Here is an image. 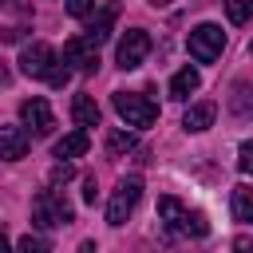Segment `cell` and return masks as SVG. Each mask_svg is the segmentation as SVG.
<instances>
[{
	"mask_svg": "<svg viewBox=\"0 0 253 253\" xmlns=\"http://www.w3.org/2000/svg\"><path fill=\"white\" fill-rule=\"evenodd\" d=\"M83 202L95 206V178H83Z\"/></svg>",
	"mask_w": 253,
	"mask_h": 253,
	"instance_id": "cell-25",
	"label": "cell"
},
{
	"mask_svg": "<svg viewBox=\"0 0 253 253\" xmlns=\"http://www.w3.org/2000/svg\"><path fill=\"white\" fill-rule=\"evenodd\" d=\"M233 249H237V253H253V241H249V237H237Z\"/></svg>",
	"mask_w": 253,
	"mask_h": 253,
	"instance_id": "cell-26",
	"label": "cell"
},
{
	"mask_svg": "<svg viewBox=\"0 0 253 253\" xmlns=\"http://www.w3.org/2000/svg\"><path fill=\"white\" fill-rule=\"evenodd\" d=\"M63 63H71L75 71H95L99 67V43H91L87 36H75L63 43Z\"/></svg>",
	"mask_w": 253,
	"mask_h": 253,
	"instance_id": "cell-8",
	"label": "cell"
},
{
	"mask_svg": "<svg viewBox=\"0 0 253 253\" xmlns=\"http://www.w3.org/2000/svg\"><path fill=\"white\" fill-rule=\"evenodd\" d=\"M32 221L40 229H55V225H67L71 221V206L55 194V190H40L32 198Z\"/></svg>",
	"mask_w": 253,
	"mask_h": 253,
	"instance_id": "cell-3",
	"label": "cell"
},
{
	"mask_svg": "<svg viewBox=\"0 0 253 253\" xmlns=\"http://www.w3.org/2000/svg\"><path fill=\"white\" fill-rule=\"evenodd\" d=\"M158 217H162L170 229H178V233H194V237H206V233H210L206 213L182 206L178 198H158Z\"/></svg>",
	"mask_w": 253,
	"mask_h": 253,
	"instance_id": "cell-1",
	"label": "cell"
},
{
	"mask_svg": "<svg viewBox=\"0 0 253 253\" xmlns=\"http://www.w3.org/2000/svg\"><path fill=\"white\" fill-rule=\"evenodd\" d=\"M67 79H71V71H67V67H59V63H55V71L47 75V83H51V87H67Z\"/></svg>",
	"mask_w": 253,
	"mask_h": 253,
	"instance_id": "cell-24",
	"label": "cell"
},
{
	"mask_svg": "<svg viewBox=\"0 0 253 253\" xmlns=\"http://www.w3.org/2000/svg\"><path fill=\"white\" fill-rule=\"evenodd\" d=\"M75 170H71V162H55V170H51V186H59V182H67Z\"/></svg>",
	"mask_w": 253,
	"mask_h": 253,
	"instance_id": "cell-23",
	"label": "cell"
},
{
	"mask_svg": "<svg viewBox=\"0 0 253 253\" xmlns=\"http://www.w3.org/2000/svg\"><path fill=\"white\" fill-rule=\"evenodd\" d=\"M198 87H202V75H198L194 67H182V71L170 79V99H190Z\"/></svg>",
	"mask_w": 253,
	"mask_h": 253,
	"instance_id": "cell-14",
	"label": "cell"
},
{
	"mask_svg": "<svg viewBox=\"0 0 253 253\" xmlns=\"http://www.w3.org/2000/svg\"><path fill=\"white\" fill-rule=\"evenodd\" d=\"M221 47H225V32H221L217 24H198V28L190 32V55H194L198 63H213V59L221 55Z\"/></svg>",
	"mask_w": 253,
	"mask_h": 253,
	"instance_id": "cell-5",
	"label": "cell"
},
{
	"mask_svg": "<svg viewBox=\"0 0 253 253\" xmlns=\"http://www.w3.org/2000/svg\"><path fill=\"white\" fill-rule=\"evenodd\" d=\"M229 111H233L237 119H249V115H253V83H237V87H233Z\"/></svg>",
	"mask_w": 253,
	"mask_h": 253,
	"instance_id": "cell-16",
	"label": "cell"
},
{
	"mask_svg": "<svg viewBox=\"0 0 253 253\" xmlns=\"http://www.w3.org/2000/svg\"><path fill=\"white\" fill-rule=\"evenodd\" d=\"M20 119H24V126H32V134H47V130L55 126L51 107H47V99H40V95L20 103Z\"/></svg>",
	"mask_w": 253,
	"mask_h": 253,
	"instance_id": "cell-9",
	"label": "cell"
},
{
	"mask_svg": "<svg viewBox=\"0 0 253 253\" xmlns=\"http://www.w3.org/2000/svg\"><path fill=\"white\" fill-rule=\"evenodd\" d=\"M150 4H154V8H166V4H174V0H150Z\"/></svg>",
	"mask_w": 253,
	"mask_h": 253,
	"instance_id": "cell-29",
	"label": "cell"
},
{
	"mask_svg": "<svg viewBox=\"0 0 253 253\" xmlns=\"http://www.w3.org/2000/svg\"><path fill=\"white\" fill-rule=\"evenodd\" d=\"M126 150H134V134L130 130H111L107 134V154L111 158H123Z\"/></svg>",
	"mask_w": 253,
	"mask_h": 253,
	"instance_id": "cell-17",
	"label": "cell"
},
{
	"mask_svg": "<svg viewBox=\"0 0 253 253\" xmlns=\"http://www.w3.org/2000/svg\"><path fill=\"white\" fill-rule=\"evenodd\" d=\"M12 4H24V0H12Z\"/></svg>",
	"mask_w": 253,
	"mask_h": 253,
	"instance_id": "cell-31",
	"label": "cell"
},
{
	"mask_svg": "<svg viewBox=\"0 0 253 253\" xmlns=\"http://www.w3.org/2000/svg\"><path fill=\"white\" fill-rule=\"evenodd\" d=\"M16 253H47V241H43V237H36V233H24V237H20V245H16Z\"/></svg>",
	"mask_w": 253,
	"mask_h": 253,
	"instance_id": "cell-21",
	"label": "cell"
},
{
	"mask_svg": "<svg viewBox=\"0 0 253 253\" xmlns=\"http://www.w3.org/2000/svg\"><path fill=\"white\" fill-rule=\"evenodd\" d=\"M71 119H75L79 126H99V103H95L91 95H75V103H71Z\"/></svg>",
	"mask_w": 253,
	"mask_h": 253,
	"instance_id": "cell-15",
	"label": "cell"
},
{
	"mask_svg": "<svg viewBox=\"0 0 253 253\" xmlns=\"http://www.w3.org/2000/svg\"><path fill=\"white\" fill-rule=\"evenodd\" d=\"M28 154V130L24 126H0V158L20 162Z\"/></svg>",
	"mask_w": 253,
	"mask_h": 253,
	"instance_id": "cell-10",
	"label": "cell"
},
{
	"mask_svg": "<svg viewBox=\"0 0 253 253\" xmlns=\"http://www.w3.org/2000/svg\"><path fill=\"white\" fill-rule=\"evenodd\" d=\"M225 16H229L233 24H245V20L253 16V0H225Z\"/></svg>",
	"mask_w": 253,
	"mask_h": 253,
	"instance_id": "cell-19",
	"label": "cell"
},
{
	"mask_svg": "<svg viewBox=\"0 0 253 253\" xmlns=\"http://www.w3.org/2000/svg\"><path fill=\"white\" fill-rule=\"evenodd\" d=\"M67 12L83 20V16H91V12H95V0H67Z\"/></svg>",
	"mask_w": 253,
	"mask_h": 253,
	"instance_id": "cell-22",
	"label": "cell"
},
{
	"mask_svg": "<svg viewBox=\"0 0 253 253\" xmlns=\"http://www.w3.org/2000/svg\"><path fill=\"white\" fill-rule=\"evenodd\" d=\"M146 55H150V36H146L142 28H130V32L119 40V47H115V63H119L123 71L138 67Z\"/></svg>",
	"mask_w": 253,
	"mask_h": 253,
	"instance_id": "cell-7",
	"label": "cell"
},
{
	"mask_svg": "<svg viewBox=\"0 0 253 253\" xmlns=\"http://www.w3.org/2000/svg\"><path fill=\"white\" fill-rule=\"evenodd\" d=\"M115 111H119V119H123L126 126H134V130L150 126V123L158 119V107H154L146 95H134V91H115Z\"/></svg>",
	"mask_w": 253,
	"mask_h": 253,
	"instance_id": "cell-2",
	"label": "cell"
},
{
	"mask_svg": "<svg viewBox=\"0 0 253 253\" xmlns=\"http://www.w3.org/2000/svg\"><path fill=\"white\" fill-rule=\"evenodd\" d=\"M237 170H241L245 178H253V138H245V142L237 146Z\"/></svg>",
	"mask_w": 253,
	"mask_h": 253,
	"instance_id": "cell-20",
	"label": "cell"
},
{
	"mask_svg": "<svg viewBox=\"0 0 253 253\" xmlns=\"http://www.w3.org/2000/svg\"><path fill=\"white\" fill-rule=\"evenodd\" d=\"M0 253H12V245H8V237L0 233Z\"/></svg>",
	"mask_w": 253,
	"mask_h": 253,
	"instance_id": "cell-27",
	"label": "cell"
},
{
	"mask_svg": "<svg viewBox=\"0 0 253 253\" xmlns=\"http://www.w3.org/2000/svg\"><path fill=\"white\" fill-rule=\"evenodd\" d=\"M115 16H119V4H107L99 16H91V24H87L83 36H87L91 43H103V40L111 36V28H115Z\"/></svg>",
	"mask_w": 253,
	"mask_h": 253,
	"instance_id": "cell-11",
	"label": "cell"
},
{
	"mask_svg": "<svg viewBox=\"0 0 253 253\" xmlns=\"http://www.w3.org/2000/svg\"><path fill=\"white\" fill-rule=\"evenodd\" d=\"M233 217L237 221H253V194L249 190H233Z\"/></svg>",
	"mask_w": 253,
	"mask_h": 253,
	"instance_id": "cell-18",
	"label": "cell"
},
{
	"mask_svg": "<svg viewBox=\"0 0 253 253\" xmlns=\"http://www.w3.org/2000/svg\"><path fill=\"white\" fill-rule=\"evenodd\" d=\"M4 83H8V71H4V63H0V87H4Z\"/></svg>",
	"mask_w": 253,
	"mask_h": 253,
	"instance_id": "cell-28",
	"label": "cell"
},
{
	"mask_svg": "<svg viewBox=\"0 0 253 253\" xmlns=\"http://www.w3.org/2000/svg\"><path fill=\"white\" fill-rule=\"evenodd\" d=\"M91 249H95V245H91V241H87V245H83V253H91Z\"/></svg>",
	"mask_w": 253,
	"mask_h": 253,
	"instance_id": "cell-30",
	"label": "cell"
},
{
	"mask_svg": "<svg viewBox=\"0 0 253 253\" xmlns=\"http://www.w3.org/2000/svg\"><path fill=\"white\" fill-rule=\"evenodd\" d=\"M87 146H91L87 130H71V134H63V138L55 142V158H59V162H71V158L87 154Z\"/></svg>",
	"mask_w": 253,
	"mask_h": 253,
	"instance_id": "cell-12",
	"label": "cell"
},
{
	"mask_svg": "<svg viewBox=\"0 0 253 253\" xmlns=\"http://www.w3.org/2000/svg\"><path fill=\"white\" fill-rule=\"evenodd\" d=\"M213 115H217L213 103H194V107L182 115V126H186V130H210V126H213Z\"/></svg>",
	"mask_w": 253,
	"mask_h": 253,
	"instance_id": "cell-13",
	"label": "cell"
},
{
	"mask_svg": "<svg viewBox=\"0 0 253 253\" xmlns=\"http://www.w3.org/2000/svg\"><path fill=\"white\" fill-rule=\"evenodd\" d=\"M138 194H142V178H138V174L119 178V186H115V194H111V202H107V221H111V225H123V221L130 217V210L138 206Z\"/></svg>",
	"mask_w": 253,
	"mask_h": 253,
	"instance_id": "cell-4",
	"label": "cell"
},
{
	"mask_svg": "<svg viewBox=\"0 0 253 253\" xmlns=\"http://www.w3.org/2000/svg\"><path fill=\"white\" fill-rule=\"evenodd\" d=\"M55 47L51 43H43V40H36V43H28L24 51H20V71L28 75V79H47L51 71H55Z\"/></svg>",
	"mask_w": 253,
	"mask_h": 253,
	"instance_id": "cell-6",
	"label": "cell"
}]
</instances>
